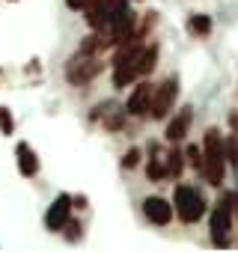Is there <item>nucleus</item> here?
<instances>
[{"label":"nucleus","instance_id":"8","mask_svg":"<svg viewBox=\"0 0 238 253\" xmlns=\"http://www.w3.org/2000/svg\"><path fill=\"white\" fill-rule=\"evenodd\" d=\"M152 95H155V86H152L149 81H140V84L131 89L125 110H128L131 116H146V113H149V107H152Z\"/></svg>","mask_w":238,"mask_h":253},{"label":"nucleus","instance_id":"18","mask_svg":"<svg viewBox=\"0 0 238 253\" xmlns=\"http://www.w3.org/2000/svg\"><path fill=\"white\" fill-rule=\"evenodd\" d=\"M12 128H15L12 113H9L6 107H0V131H3V134H12Z\"/></svg>","mask_w":238,"mask_h":253},{"label":"nucleus","instance_id":"7","mask_svg":"<svg viewBox=\"0 0 238 253\" xmlns=\"http://www.w3.org/2000/svg\"><path fill=\"white\" fill-rule=\"evenodd\" d=\"M72 197L69 194H60L51 206H48V211H45V226L51 229V232H63L66 229V223H69V214H72Z\"/></svg>","mask_w":238,"mask_h":253},{"label":"nucleus","instance_id":"3","mask_svg":"<svg viewBox=\"0 0 238 253\" xmlns=\"http://www.w3.org/2000/svg\"><path fill=\"white\" fill-rule=\"evenodd\" d=\"M101 66H104V63H101L95 54H83V51H78V54L66 63V81L75 84V86H83V84H89L92 78L101 75Z\"/></svg>","mask_w":238,"mask_h":253},{"label":"nucleus","instance_id":"15","mask_svg":"<svg viewBox=\"0 0 238 253\" xmlns=\"http://www.w3.org/2000/svg\"><path fill=\"white\" fill-rule=\"evenodd\" d=\"M185 158H188V164H191L194 170H199V173H202V164H205V152H202V146H197V143H188V149H185Z\"/></svg>","mask_w":238,"mask_h":253},{"label":"nucleus","instance_id":"17","mask_svg":"<svg viewBox=\"0 0 238 253\" xmlns=\"http://www.w3.org/2000/svg\"><path fill=\"white\" fill-rule=\"evenodd\" d=\"M223 149H226V161H229L232 167H238V134H229V137L223 140Z\"/></svg>","mask_w":238,"mask_h":253},{"label":"nucleus","instance_id":"20","mask_svg":"<svg viewBox=\"0 0 238 253\" xmlns=\"http://www.w3.org/2000/svg\"><path fill=\"white\" fill-rule=\"evenodd\" d=\"M122 116H125V110H122V113H116V116H110V119H107V128H110V131H116L119 125H122Z\"/></svg>","mask_w":238,"mask_h":253},{"label":"nucleus","instance_id":"1","mask_svg":"<svg viewBox=\"0 0 238 253\" xmlns=\"http://www.w3.org/2000/svg\"><path fill=\"white\" fill-rule=\"evenodd\" d=\"M202 152H205V164H202V176L211 188H220L223 176H226V149H223V137L217 128H208L202 137Z\"/></svg>","mask_w":238,"mask_h":253},{"label":"nucleus","instance_id":"21","mask_svg":"<svg viewBox=\"0 0 238 253\" xmlns=\"http://www.w3.org/2000/svg\"><path fill=\"white\" fill-rule=\"evenodd\" d=\"M86 3H89V0H66L69 9H86Z\"/></svg>","mask_w":238,"mask_h":253},{"label":"nucleus","instance_id":"5","mask_svg":"<svg viewBox=\"0 0 238 253\" xmlns=\"http://www.w3.org/2000/svg\"><path fill=\"white\" fill-rule=\"evenodd\" d=\"M134 27H137V12L128 6V0H125V3H119V6L113 9V15H110V24H107L113 45H119V42L131 39V36H134Z\"/></svg>","mask_w":238,"mask_h":253},{"label":"nucleus","instance_id":"2","mask_svg":"<svg viewBox=\"0 0 238 253\" xmlns=\"http://www.w3.org/2000/svg\"><path fill=\"white\" fill-rule=\"evenodd\" d=\"M173 209L179 214L182 223H197L202 214H205V200L197 188L191 185H179L176 188V197H173Z\"/></svg>","mask_w":238,"mask_h":253},{"label":"nucleus","instance_id":"11","mask_svg":"<svg viewBox=\"0 0 238 253\" xmlns=\"http://www.w3.org/2000/svg\"><path fill=\"white\" fill-rule=\"evenodd\" d=\"M15 155H18V173L24 179H30V176L39 173V158H36V152H33L30 143H18L15 146Z\"/></svg>","mask_w":238,"mask_h":253},{"label":"nucleus","instance_id":"23","mask_svg":"<svg viewBox=\"0 0 238 253\" xmlns=\"http://www.w3.org/2000/svg\"><path fill=\"white\" fill-rule=\"evenodd\" d=\"M72 203H75V206H78V209H86V197H75V200H72Z\"/></svg>","mask_w":238,"mask_h":253},{"label":"nucleus","instance_id":"14","mask_svg":"<svg viewBox=\"0 0 238 253\" xmlns=\"http://www.w3.org/2000/svg\"><path fill=\"white\" fill-rule=\"evenodd\" d=\"M188 30L194 36H208L211 33V18L208 15H191L188 18Z\"/></svg>","mask_w":238,"mask_h":253},{"label":"nucleus","instance_id":"12","mask_svg":"<svg viewBox=\"0 0 238 253\" xmlns=\"http://www.w3.org/2000/svg\"><path fill=\"white\" fill-rule=\"evenodd\" d=\"M149 152H152V158H149V179L152 182H161V179H170V173H167V155H161L158 152V146H149Z\"/></svg>","mask_w":238,"mask_h":253},{"label":"nucleus","instance_id":"13","mask_svg":"<svg viewBox=\"0 0 238 253\" xmlns=\"http://www.w3.org/2000/svg\"><path fill=\"white\" fill-rule=\"evenodd\" d=\"M155 63H158V45H143L140 48V54H137V75L140 78H146L152 69H155Z\"/></svg>","mask_w":238,"mask_h":253},{"label":"nucleus","instance_id":"9","mask_svg":"<svg viewBox=\"0 0 238 253\" xmlns=\"http://www.w3.org/2000/svg\"><path fill=\"white\" fill-rule=\"evenodd\" d=\"M173 206L164 200V197H146L143 200V214L155 223V226H167L170 220H173Z\"/></svg>","mask_w":238,"mask_h":253},{"label":"nucleus","instance_id":"6","mask_svg":"<svg viewBox=\"0 0 238 253\" xmlns=\"http://www.w3.org/2000/svg\"><path fill=\"white\" fill-rule=\"evenodd\" d=\"M176 98H179V78H176V75H170L161 86H155L152 107H149L152 119H167V116H170V110H173V104H176Z\"/></svg>","mask_w":238,"mask_h":253},{"label":"nucleus","instance_id":"10","mask_svg":"<svg viewBox=\"0 0 238 253\" xmlns=\"http://www.w3.org/2000/svg\"><path fill=\"white\" fill-rule=\"evenodd\" d=\"M191 122H194V107H182L170 122H167V131H164V137L170 140V143H179V140H185L188 137V131H191Z\"/></svg>","mask_w":238,"mask_h":253},{"label":"nucleus","instance_id":"16","mask_svg":"<svg viewBox=\"0 0 238 253\" xmlns=\"http://www.w3.org/2000/svg\"><path fill=\"white\" fill-rule=\"evenodd\" d=\"M185 152H179V149H173V152H167V173H170V179H179L182 176V167H185Z\"/></svg>","mask_w":238,"mask_h":253},{"label":"nucleus","instance_id":"22","mask_svg":"<svg viewBox=\"0 0 238 253\" xmlns=\"http://www.w3.org/2000/svg\"><path fill=\"white\" fill-rule=\"evenodd\" d=\"M229 128H232V134H238V110L229 113Z\"/></svg>","mask_w":238,"mask_h":253},{"label":"nucleus","instance_id":"19","mask_svg":"<svg viewBox=\"0 0 238 253\" xmlns=\"http://www.w3.org/2000/svg\"><path fill=\"white\" fill-rule=\"evenodd\" d=\"M137 164H140V149H128V152L122 155V167H125V170H134Z\"/></svg>","mask_w":238,"mask_h":253},{"label":"nucleus","instance_id":"4","mask_svg":"<svg viewBox=\"0 0 238 253\" xmlns=\"http://www.w3.org/2000/svg\"><path fill=\"white\" fill-rule=\"evenodd\" d=\"M232 214H235V197L232 194H223L214 203V209H211V241L217 247H226L229 244L226 241V232L232 226Z\"/></svg>","mask_w":238,"mask_h":253}]
</instances>
